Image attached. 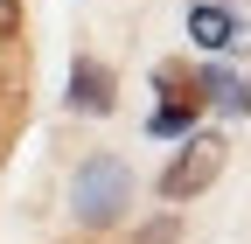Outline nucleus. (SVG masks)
I'll list each match as a JSON object with an SVG mask.
<instances>
[{
  "instance_id": "f257e3e1",
  "label": "nucleus",
  "mask_w": 251,
  "mask_h": 244,
  "mask_svg": "<svg viewBox=\"0 0 251 244\" xmlns=\"http://www.w3.org/2000/svg\"><path fill=\"white\" fill-rule=\"evenodd\" d=\"M70 217H77V230H91V237H105V230H119L126 217H133V168H126V154H84L77 161V174H70Z\"/></svg>"
},
{
  "instance_id": "f03ea898",
  "label": "nucleus",
  "mask_w": 251,
  "mask_h": 244,
  "mask_svg": "<svg viewBox=\"0 0 251 244\" xmlns=\"http://www.w3.org/2000/svg\"><path fill=\"white\" fill-rule=\"evenodd\" d=\"M230 168V140L224 133H196L175 146V161L161 168V181H153V195H161L168 209H188L202 189H216V174Z\"/></svg>"
},
{
  "instance_id": "7ed1b4c3",
  "label": "nucleus",
  "mask_w": 251,
  "mask_h": 244,
  "mask_svg": "<svg viewBox=\"0 0 251 244\" xmlns=\"http://www.w3.org/2000/svg\"><path fill=\"white\" fill-rule=\"evenodd\" d=\"M112 105H119V77H112V63H98V56H77V63H70V112L105 119Z\"/></svg>"
},
{
  "instance_id": "20e7f679",
  "label": "nucleus",
  "mask_w": 251,
  "mask_h": 244,
  "mask_svg": "<svg viewBox=\"0 0 251 244\" xmlns=\"http://www.w3.org/2000/svg\"><path fill=\"white\" fill-rule=\"evenodd\" d=\"M188 42H202V49H237V42H251V35L237 28V14H230V7L196 0V7H188Z\"/></svg>"
},
{
  "instance_id": "39448f33",
  "label": "nucleus",
  "mask_w": 251,
  "mask_h": 244,
  "mask_svg": "<svg viewBox=\"0 0 251 244\" xmlns=\"http://www.w3.org/2000/svg\"><path fill=\"white\" fill-rule=\"evenodd\" d=\"M202 91H209L224 112H251V84H244V77H230V70H202Z\"/></svg>"
},
{
  "instance_id": "423d86ee",
  "label": "nucleus",
  "mask_w": 251,
  "mask_h": 244,
  "mask_svg": "<svg viewBox=\"0 0 251 244\" xmlns=\"http://www.w3.org/2000/svg\"><path fill=\"white\" fill-rule=\"evenodd\" d=\"M175 237H181V209H161L153 223H140V230H133V244H175Z\"/></svg>"
},
{
  "instance_id": "0eeeda50",
  "label": "nucleus",
  "mask_w": 251,
  "mask_h": 244,
  "mask_svg": "<svg viewBox=\"0 0 251 244\" xmlns=\"http://www.w3.org/2000/svg\"><path fill=\"white\" fill-rule=\"evenodd\" d=\"M188 126H196V98H175L161 119H153V133H188Z\"/></svg>"
},
{
  "instance_id": "6e6552de",
  "label": "nucleus",
  "mask_w": 251,
  "mask_h": 244,
  "mask_svg": "<svg viewBox=\"0 0 251 244\" xmlns=\"http://www.w3.org/2000/svg\"><path fill=\"white\" fill-rule=\"evenodd\" d=\"M21 21H28L21 0H0V42H14V35H21Z\"/></svg>"
}]
</instances>
